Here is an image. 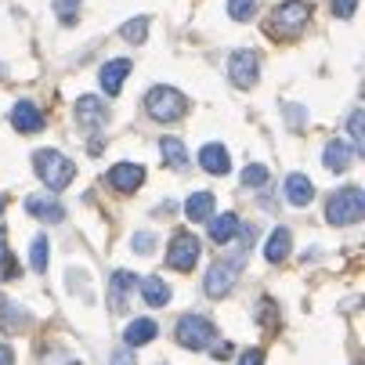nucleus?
<instances>
[{
	"instance_id": "nucleus-23",
	"label": "nucleus",
	"mask_w": 365,
	"mask_h": 365,
	"mask_svg": "<svg viewBox=\"0 0 365 365\" xmlns=\"http://www.w3.org/2000/svg\"><path fill=\"white\" fill-rule=\"evenodd\" d=\"M26 322H29V315H26L22 307H15V304H8V300H0V329H4V333H19Z\"/></svg>"
},
{
	"instance_id": "nucleus-16",
	"label": "nucleus",
	"mask_w": 365,
	"mask_h": 365,
	"mask_svg": "<svg viewBox=\"0 0 365 365\" xmlns=\"http://www.w3.org/2000/svg\"><path fill=\"white\" fill-rule=\"evenodd\" d=\"M286 199L293 206H307L311 199H315V185H311L307 174H289L286 178Z\"/></svg>"
},
{
	"instance_id": "nucleus-25",
	"label": "nucleus",
	"mask_w": 365,
	"mask_h": 365,
	"mask_svg": "<svg viewBox=\"0 0 365 365\" xmlns=\"http://www.w3.org/2000/svg\"><path fill=\"white\" fill-rule=\"evenodd\" d=\"M47 257H51L47 235H36V239H33V250H29V260H33V272H47Z\"/></svg>"
},
{
	"instance_id": "nucleus-14",
	"label": "nucleus",
	"mask_w": 365,
	"mask_h": 365,
	"mask_svg": "<svg viewBox=\"0 0 365 365\" xmlns=\"http://www.w3.org/2000/svg\"><path fill=\"white\" fill-rule=\"evenodd\" d=\"M11 120H15V127H19L22 134L43 130V116H40V109L33 106V101H19V106L11 109Z\"/></svg>"
},
{
	"instance_id": "nucleus-19",
	"label": "nucleus",
	"mask_w": 365,
	"mask_h": 365,
	"mask_svg": "<svg viewBox=\"0 0 365 365\" xmlns=\"http://www.w3.org/2000/svg\"><path fill=\"white\" fill-rule=\"evenodd\" d=\"M134 275L130 272H116L113 275V282H109V304H113V311H123L127 307V293L134 289Z\"/></svg>"
},
{
	"instance_id": "nucleus-29",
	"label": "nucleus",
	"mask_w": 365,
	"mask_h": 365,
	"mask_svg": "<svg viewBox=\"0 0 365 365\" xmlns=\"http://www.w3.org/2000/svg\"><path fill=\"white\" fill-rule=\"evenodd\" d=\"M253 11H257V0H228V15H232L235 22L253 19Z\"/></svg>"
},
{
	"instance_id": "nucleus-32",
	"label": "nucleus",
	"mask_w": 365,
	"mask_h": 365,
	"mask_svg": "<svg viewBox=\"0 0 365 365\" xmlns=\"http://www.w3.org/2000/svg\"><path fill=\"white\" fill-rule=\"evenodd\" d=\"M152 242H155V239H152L148 232H138V235H134V250H138V253H152V250H155Z\"/></svg>"
},
{
	"instance_id": "nucleus-36",
	"label": "nucleus",
	"mask_w": 365,
	"mask_h": 365,
	"mask_svg": "<svg viewBox=\"0 0 365 365\" xmlns=\"http://www.w3.org/2000/svg\"><path fill=\"white\" fill-rule=\"evenodd\" d=\"M0 214H4V195H0Z\"/></svg>"
},
{
	"instance_id": "nucleus-35",
	"label": "nucleus",
	"mask_w": 365,
	"mask_h": 365,
	"mask_svg": "<svg viewBox=\"0 0 365 365\" xmlns=\"http://www.w3.org/2000/svg\"><path fill=\"white\" fill-rule=\"evenodd\" d=\"M113 365H134V358H130L127 351H116V354H113Z\"/></svg>"
},
{
	"instance_id": "nucleus-18",
	"label": "nucleus",
	"mask_w": 365,
	"mask_h": 365,
	"mask_svg": "<svg viewBox=\"0 0 365 365\" xmlns=\"http://www.w3.org/2000/svg\"><path fill=\"white\" fill-rule=\"evenodd\" d=\"M289 242H293L289 228H275V232L268 235V242H264V257H268V264H282V260L289 257Z\"/></svg>"
},
{
	"instance_id": "nucleus-28",
	"label": "nucleus",
	"mask_w": 365,
	"mask_h": 365,
	"mask_svg": "<svg viewBox=\"0 0 365 365\" xmlns=\"http://www.w3.org/2000/svg\"><path fill=\"white\" fill-rule=\"evenodd\" d=\"M242 185H246V188H264V185H268V167L250 163V167L242 170Z\"/></svg>"
},
{
	"instance_id": "nucleus-3",
	"label": "nucleus",
	"mask_w": 365,
	"mask_h": 365,
	"mask_svg": "<svg viewBox=\"0 0 365 365\" xmlns=\"http://www.w3.org/2000/svg\"><path fill=\"white\" fill-rule=\"evenodd\" d=\"M145 109L152 120H160V123H174L188 113V98L174 87H152L145 94Z\"/></svg>"
},
{
	"instance_id": "nucleus-9",
	"label": "nucleus",
	"mask_w": 365,
	"mask_h": 365,
	"mask_svg": "<svg viewBox=\"0 0 365 365\" xmlns=\"http://www.w3.org/2000/svg\"><path fill=\"white\" fill-rule=\"evenodd\" d=\"M26 210H29L33 217L47 221V225H58V221L66 217L62 202H58L55 195H47V192H36V195H29V199H26Z\"/></svg>"
},
{
	"instance_id": "nucleus-12",
	"label": "nucleus",
	"mask_w": 365,
	"mask_h": 365,
	"mask_svg": "<svg viewBox=\"0 0 365 365\" xmlns=\"http://www.w3.org/2000/svg\"><path fill=\"white\" fill-rule=\"evenodd\" d=\"M141 181H145V170H141L138 163H116V167L109 170V185H113L116 192H138Z\"/></svg>"
},
{
	"instance_id": "nucleus-8",
	"label": "nucleus",
	"mask_w": 365,
	"mask_h": 365,
	"mask_svg": "<svg viewBox=\"0 0 365 365\" xmlns=\"http://www.w3.org/2000/svg\"><path fill=\"white\" fill-rule=\"evenodd\" d=\"M307 19H311V8L304 4V0H286V4L275 8V22H272V29H279V33H297Z\"/></svg>"
},
{
	"instance_id": "nucleus-33",
	"label": "nucleus",
	"mask_w": 365,
	"mask_h": 365,
	"mask_svg": "<svg viewBox=\"0 0 365 365\" xmlns=\"http://www.w3.org/2000/svg\"><path fill=\"white\" fill-rule=\"evenodd\" d=\"M239 365H264V354H260V351H246L239 358Z\"/></svg>"
},
{
	"instance_id": "nucleus-2",
	"label": "nucleus",
	"mask_w": 365,
	"mask_h": 365,
	"mask_svg": "<svg viewBox=\"0 0 365 365\" xmlns=\"http://www.w3.org/2000/svg\"><path fill=\"white\" fill-rule=\"evenodd\" d=\"M361 214H365V192L358 185H344L326 206V221L336 225V228H347V225L361 221Z\"/></svg>"
},
{
	"instance_id": "nucleus-4",
	"label": "nucleus",
	"mask_w": 365,
	"mask_h": 365,
	"mask_svg": "<svg viewBox=\"0 0 365 365\" xmlns=\"http://www.w3.org/2000/svg\"><path fill=\"white\" fill-rule=\"evenodd\" d=\"M174 336H178L181 347H188V351H202V347H210V344H214L217 329H214L210 319H202V315H181L178 326H174Z\"/></svg>"
},
{
	"instance_id": "nucleus-34",
	"label": "nucleus",
	"mask_w": 365,
	"mask_h": 365,
	"mask_svg": "<svg viewBox=\"0 0 365 365\" xmlns=\"http://www.w3.org/2000/svg\"><path fill=\"white\" fill-rule=\"evenodd\" d=\"M0 365H15V351L8 344H0Z\"/></svg>"
},
{
	"instance_id": "nucleus-10",
	"label": "nucleus",
	"mask_w": 365,
	"mask_h": 365,
	"mask_svg": "<svg viewBox=\"0 0 365 365\" xmlns=\"http://www.w3.org/2000/svg\"><path fill=\"white\" fill-rule=\"evenodd\" d=\"M76 123H80L83 130H98L101 123H106V101L94 98V94H83V98L76 101Z\"/></svg>"
},
{
	"instance_id": "nucleus-1",
	"label": "nucleus",
	"mask_w": 365,
	"mask_h": 365,
	"mask_svg": "<svg viewBox=\"0 0 365 365\" xmlns=\"http://www.w3.org/2000/svg\"><path fill=\"white\" fill-rule=\"evenodd\" d=\"M33 167H36L40 181H43L51 192H62V188L76 178L73 160H69V155H62L58 148H40V152H33Z\"/></svg>"
},
{
	"instance_id": "nucleus-5",
	"label": "nucleus",
	"mask_w": 365,
	"mask_h": 365,
	"mask_svg": "<svg viewBox=\"0 0 365 365\" xmlns=\"http://www.w3.org/2000/svg\"><path fill=\"white\" fill-rule=\"evenodd\" d=\"M239 268H242V257L217 260V264H214L210 272H206V282H202L206 297H214V300L228 297V293H232V286H235V279H239Z\"/></svg>"
},
{
	"instance_id": "nucleus-7",
	"label": "nucleus",
	"mask_w": 365,
	"mask_h": 365,
	"mask_svg": "<svg viewBox=\"0 0 365 365\" xmlns=\"http://www.w3.org/2000/svg\"><path fill=\"white\" fill-rule=\"evenodd\" d=\"M228 76L242 91L257 87V80H260V58L253 55V51H235V55L228 58Z\"/></svg>"
},
{
	"instance_id": "nucleus-24",
	"label": "nucleus",
	"mask_w": 365,
	"mask_h": 365,
	"mask_svg": "<svg viewBox=\"0 0 365 365\" xmlns=\"http://www.w3.org/2000/svg\"><path fill=\"white\" fill-rule=\"evenodd\" d=\"M160 152H163V163L174 167V170H181V167L188 163V152H185V145H181L178 138H163V141H160Z\"/></svg>"
},
{
	"instance_id": "nucleus-20",
	"label": "nucleus",
	"mask_w": 365,
	"mask_h": 365,
	"mask_svg": "<svg viewBox=\"0 0 365 365\" xmlns=\"http://www.w3.org/2000/svg\"><path fill=\"white\" fill-rule=\"evenodd\" d=\"M155 333H160V326H155L152 319H134V322L127 326L123 340H127V347H141V344L155 340Z\"/></svg>"
},
{
	"instance_id": "nucleus-26",
	"label": "nucleus",
	"mask_w": 365,
	"mask_h": 365,
	"mask_svg": "<svg viewBox=\"0 0 365 365\" xmlns=\"http://www.w3.org/2000/svg\"><path fill=\"white\" fill-rule=\"evenodd\" d=\"M347 130H351V138H354V145H351V148H354V152H361V148H365V113H361V109H354V113H351Z\"/></svg>"
},
{
	"instance_id": "nucleus-30",
	"label": "nucleus",
	"mask_w": 365,
	"mask_h": 365,
	"mask_svg": "<svg viewBox=\"0 0 365 365\" xmlns=\"http://www.w3.org/2000/svg\"><path fill=\"white\" fill-rule=\"evenodd\" d=\"M55 11H58V19L69 26V22H76V11H80V0H55Z\"/></svg>"
},
{
	"instance_id": "nucleus-15",
	"label": "nucleus",
	"mask_w": 365,
	"mask_h": 365,
	"mask_svg": "<svg viewBox=\"0 0 365 365\" xmlns=\"http://www.w3.org/2000/svg\"><path fill=\"white\" fill-rule=\"evenodd\" d=\"M127 73H130V62H127V58L106 62V69H101V87H106V94H109V98H116V94H120V87H123Z\"/></svg>"
},
{
	"instance_id": "nucleus-13",
	"label": "nucleus",
	"mask_w": 365,
	"mask_h": 365,
	"mask_svg": "<svg viewBox=\"0 0 365 365\" xmlns=\"http://www.w3.org/2000/svg\"><path fill=\"white\" fill-rule=\"evenodd\" d=\"M354 148L351 145H344V141H329L326 145V152H322V163H326V170H333V174H344L351 163H354Z\"/></svg>"
},
{
	"instance_id": "nucleus-21",
	"label": "nucleus",
	"mask_w": 365,
	"mask_h": 365,
	"mask_svg": "<svg viewBox=\"0 0 365 365\" xmlns=\"http://www.w3.org/2000/svg\"><path fill=\"white\" fill-rule=\"evenodd\" d=\"M206 221H210V239H214L217 246L232 242V235L239 232V217H235V214H221V217H206Z\"/></svg>"
},
{
	"instance_id": "nucleus-31",
	"label": "nucleus",
	"mask_w": 365,
	"mask_h": 365,
	"mask_svg": "<svg viewBox=\"0 0 365 365\" xmlns=\"http://www.w3.org/2000/svg\"><path fill=\"white\" fill-rule=\"evenodd\" d=\"M354 8H358V0H333V11H336L340 19H351Z\"/></svg>"
},
{
	"instance_id": "nucleus-27",
	"label": "nucleus",
	"mask_w": 365,
	"mask_h": 365,
	"mask_svg": "<svg viewBox=\"0 0 365 365\" xmlns=\"http://www.w3.org/2000/svg\"><path fill=\"white\" fill-rule=\"evenodd\" d=\"M145 33H148V19H134V22H123L120 36L127 43H145Z\"/></svg>"
},
{
	"instance_id": "nucleus-22",
	"label": "nucleus",
	"mask_w": 365,
	"mask_h": 365,
	"mask_svg": "<svg viewBox=\"0 0 365 365\" xmlns=\"http://www.w3.org/2000/svg\"><path fill=\"white\" fill-rule=\"evenodd\" d=\"M210 214H214V195H210V192L188 195V202H185V217H188V221H206Z\"/></svg>"
},
{
	"instance_id": "nucleus-17",
	"label": "nucleus",
	"mask_w": 365,
	"mask_h": 365,
	"mask_svg": "<svg viewBox=\"0 0 365 365\" xmlns=\"http://www.w3.org/2000/svg\"><path fill=\"white\" fill-rule=\"evenodd\" d=\"M138 286H141V297H145L148 307H163V304H170V286H167L160 275H148V279H141Z\"/></svg>"
},
{
	"instance_id": "nucleus-6",
	"label": "nucleus",
	"mask_w": 365,
	"mask_h": 365,
	"mask_svg": "<svg viewBox=\"0 0 365 365\" xmlns=\"http://www.w3.org/2000/svg\"><path fill=\"white\" fill-rule=\"evenodd\" d=\"M195 260H199V239L192 232H178L170 239V250H167V264L174 272H192Z\"/></svg>"
},
{
	"instance_id": "nucleus-11",
	"label": "nucleus",
	"mask_w": 365,
	"mask_h": 365,
	"mask_svg": "<svg viewBox=\"0 0 365 365\" xmlns=\"http://www.w3.org/2000/svg\"><path fill=\"white\" fill-rule=\"evenodd\" d=\"M199 167L206 174H214V178H225L232 170V160H228V148L225 145H202L199 152Z\"/></svg>"
}]
</instances>
